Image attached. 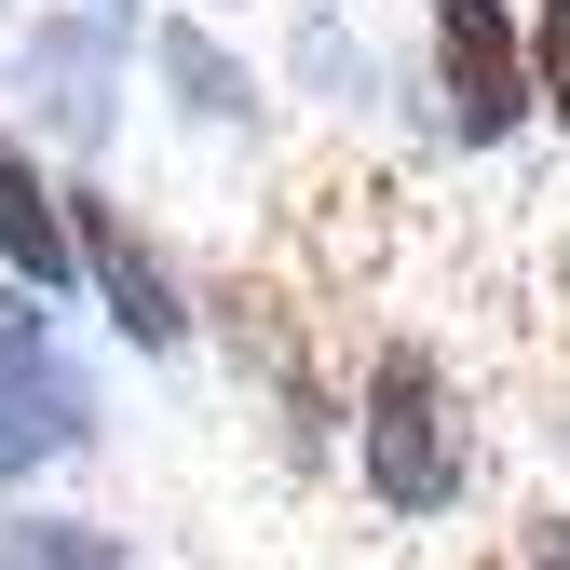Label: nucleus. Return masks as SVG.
I'll list each match as a JSON object with an SVG mask.
<instances>
[{
  "mask_svg": "<svg viewBox=\"0 0 570 570\" xmlns=\"http://www.w3.org/2000/svg\"><path fill=\"white\" fill-rule=\"evenodd\" d=\"M340 475L381 530H449L489 489V407L475 367L435 326H367L353 353V421H340Z\"/></svg>",
  "mask_w": 570,
  "mask_h": 570,
  "instance_id": "1",
  "label": "nucleus"
},
{
  "mask_svg": "<svg viewBox=\"0 0 570 570\" xmlns=\"http://www.w3.org/2000/svg\"><path fill=\"white\" fill-rule=\"evenodd\" d=\"M204 353L232 367V407L258 421V449H272L285 475H326V462H340L353 367L326 353V313H313L285 272H245V258L204 272Z\"/></svg>",
  "mask_w": 570,
  "mask_h": 570,
  "instance_id": "2",
  "label": "nucleus"
},
{
  "mask_svg": "<svg viewBox=\"0 0 570 570\" xmlns=\"http://www.w3.org/2000/svg\"><path fill=\"white\" fill-rule=\"evenodd\" d=\"M407 96H421V136H435L449 164L530 150V136H543V96H530V0H421Z\"/></svg>",
  "mask_w": 570,
  "mask_h": 570,
  "instance_id": "3",
  "label": "nucleus"
},
{
  "mask_svg": "<svg viewBox=\"0 0 570 570\" xmlns=\"http://www.w3.org/2000/svg\"><path fill=\"white\" fill-rule=\"evenodd\" d=\"M109 449V367L68 340V299L0 285V503L82 475Z\"/></svg>",
  "mask_w": 570,
  "mask_h": 570,
  "instance_id": "4",
  "label": "nucleus"
},
{
  "mask_svg": "<svg viewBox=\"0 0 570 570\" xmlns=\"http://www.w3.org/2000/svg\"><path fill=\"white\" fill-rule=\"evenodd\" d=\"M68 245H82V313L136 367H190L204 353V272L164 245V218L122 177H68Z\"/></svg>",
  "mask_w": 570,
  "mask_h": 570,
  "instance_id": "5",
  "label": "nucleus"
},
{
  "mask_svg": "<svg viewBox=\"0 0 570 570\" xmlns=\"http://www.w3.org/2000/svg\"><path fill=\"white\" fill-rule=\"evenodd\" d=\"M122 96H136V14H96V0H28V28H14V122L41 136L68 177L109 164Z\"/></svg>",
  "mask_w": 570,
  "mask_h": 570,
  "instance_id": "6",
  "label": "nucleus"
},
{
  "mask_svg": "<svg viewBox=\"0 0 570 570\" xmlns=\"http://www.w3.org/2000/svg\"><path fill=\"white\" fill-rule=\"evenodd\" d=\"M136 68L164 82V122L177 136H218V150H272V55H245V28L190 14V0H150V28H136Z\"/></svg>",
  "mask_w": 570,
  "mask_h": 570,
  "instance_id": "7",
  "label": "nucleus"
},
{
  "mask_svg": "<svg viewBox=\"0 0 570 570\" xmlns=\"http://www.w3.org/2000/svg\"><path fill=\"white\" fill-rule=\"evenodd\" d=\"M272 96L299 109V122H326V136H367V122H394L407 68H394V41L353 14V0H285V28H272Z\"/></svg>",
  "mask_w": 570,
  "mask_h": 570,
  "instance_id": "8",
  "label": "nucleus"
},
{
  "mask_svg": "<svg viewBox=\"0 0 570 570\" xmlns=\"http://www.w3.org/2000/svg\"><path fill=\"white\" fill-rule=\"evenodd\" d=\"M0 285L82 313V245H68V164L0 109Z\"/></svg>",
  "mask_w": 570,
  "mask_h": 570,
  "instance_id": "9",
  "label": "nucleus"
},
{
  "mask_svg": "<svg viewBox=\"0 0 570 570\" xmlns=\"http://www.w3.org/2000/svg\"><path fill=\"white\" fill-rule=\"evenodd\" d=\"M0 570H150V543L122 517H96V503L28 489V503H0Z\"/></svg>",
  "mask_w": 570,
  "mask_h": 570,
  "instance_id": "10",
  "label": "nucleus"
},
{
  "mask_svg": "<svg viewBox=\"0 0 570 570\" xmlns=\"http://www.w3.org/2000/svg\"><path fill=\"white\" fill-rule=\"evenodd\" d=\"M530 96H543V136L570 150V0H530Z\"/></svg>",
  "mask_w": 570,
  "mask_h": 570,
  "instance_id": "11",
  "label": "nucleus"
},
{
  "mask_svg": "<svg viewBox=\"0 0 570 570\" xmlns=\"http://www.w3.org/2000/svg\"><path fill=\"white\" fill-rule=\"evenodd\" d=\"M503 557H517V570H570V503H530Z\"/></svg>",
  "mask_w": 570,
  "mask_h": 570,
  "instance_id": "12",
  "label": "nucleus"
},
{
  "mask_svg": "<svg viewBox=\"0 0 570 570\" xmlns=\"http://www.w3.org/2000/svg\"><path fill=\"white\" fill-rule=\"evenodd\" d=\"M190 14H218V28H245V14H258V0H190Z\"/></svg>",
  "mask_w": 570,
  "mask_h": 570,
  "instance_id": "13",
  "label": "nucleus"
},
{
  "mask_svg": "<svg viewBox=\"0 0 570 570\" xmlns=\"http://www.w3.org/2000/svg\"><path fill=\"white\" fill-rule=\"evenodd\" d=\"M449 570H517V557H503V543H489V557H449Z\"/></svg>",
  "mask_w": 570,
  "mask_h": 570,
  "instance_id": "14",
  "label": "nucleus"
},
{
  "mask_svg": "<svg viewBox=\"0 0 570 570\" xmlns=\"http://www.w3.org/2000/svg\"><path fill=\"white\" fill-rule=\"evenodd\" d=\"M96 14H136V28H150V0H96Z\"/></svg>",
  "mask_w": 570,
  "mask_h": 570,
  "instance_id": "15",
  "label": "nucleus"
}]
</instances>
